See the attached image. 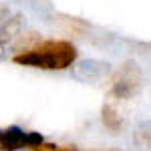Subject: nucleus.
<instances>
[{"label": "nucleus", "mask_w": 151, "mask_h": 151, "mask_svg": "<svg viewBox=\"0 0 151 151\" xmlns=\"http://www.w3.org/2000/svg\"><path fill=\"white\" fill-rule=\"evenodd\" d=\"M77 58V48L67 40H47L28 52L12 58L16 65L38 67V69H67Z\"/></svg>", "instance_id": "obj_1"}, {"label": "nucleus", "mask_w": 151, "mask_h": 151, "mask_svg": "<svg viewBox=\"0 0 151 151\" xmlns=\"http://www.w3.org/2000/svg\"><path fill=\"white\" fill-rule=\"evenodd\" d=\"M103 123L111 129V131H119V129H121V117L117 115V111L111 105H105L103 107Z\"/></svg>", "instance_id": "obj_4"}, {"label": "nucleus", "mask_w": 151, "mask_h": 151, "mask_svg": "<svg viewBox=\"0 0 151 151\" xmlns=\"http://www.w3.org/2000/svg\"><path fill=\"white\" fill-rule=\"evenodd\" d=\"M26 135L28 133L20 131L18 127H8V129H4L2 135H0V145H2L4 151H16L26 145Z\"/></svg>", "instance_id": "obj_3"}, {"label": "nucleus", "mask_w": 151, "mask_h": 151, "mask_svg": "<svg viewBox=\"0 0 151 151\" xmlns=\"http://www.w3.org/2000/svg\"><path fill=\"white\" fill-rule=\"evenodd\" d=\"M139 81H141L139 67L133 60H127L113 77V89L111 91L119 99H131L139 89Z\"/></svg>", "instance_id": "obj_2"}, {"label": "nucleus", "mask_w": 151, "mask_h": 151, "mask_svg": "<svg viewBox=\"0 0 151 151\" xmlns=\"http://www.w3.org/2000/svg\"><path fill=\"white\" fill-rule=\"evenodd\" d=\"M38 145H42V135H40V133H28V135H26V147L35 149Z\"/></svg>", "instance_id": "obj_5"}, {"label": "nucleus", "mask_w": 151, "mask_h": 151, "mask_svg": "<svg viewBox=\"0 0 151 151\" xmlns=\"http://www.w3.org/2000/svg\"><path fill=\"white\" fill-rule=\"evenodd\" d=\"M58 151H77V149H75V147H60Z\"/></svg>", "instance_id": "obj_7"}, {"label": "nucleus", "mask_w": 151, "mask_h": 151, "mask_svg": "<svg viewBox=\"0 0 151 151\" xmlns=\"http://www.w3.org/2000/svg\"><path fill=\"white\" fill-rule=\"evenodd\" d=\"M30 151H58V149H57V145H52V143H42V145H38V147H35Z\"/></svg>", "instance_id": "obj_6"}]
</instances>
